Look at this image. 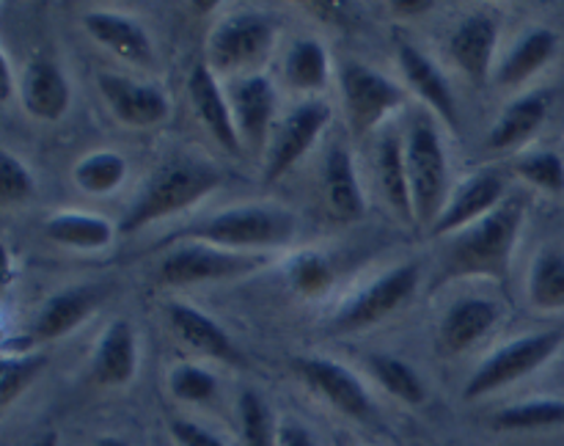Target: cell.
I'll return each mask as SVG.
<instances>
[{
    "mask_svg": "<svg viewBox=\"0 0 564 446\" xmlns=\"http://www.w3.org/2000/svg\"><path fill=\"white\" fill-rule=\"evenodd\" d=\"M521 224L523 202L521 198H507L488 218L463 229L446 246L438 281L463 279V275H490V279L499 281L507 279L512 251H516L518 235H521Z\"/></svg>",
    "mask_w": 564,
    "mask_h": 446,
    "instance_id": "obj_1",
    "label": "cell"
},
{
    "mask_svg": "<svg viewBox=\"0 0 564 446\" xmlns=\"http://www.w3.org/2000/svg\"><path fill=\"white\" fill-rule=\"evenodd\" d=\"M220 182H224V174L204 160L180 157L160 165L121 218V235H132L154 220L185 213L193 204L204 202L215 187H220Z\"/></svg>",
    "mask_w": 564,
    "mask_h": 446,
    "instance_id": "obj_2",
    "label": "cell"
},
{
    "mask_svg": "<svg viewBox=\"0 0 564 446\" xmlns=\"http://www.w3.org/2000/svg\"><path fill=\"white\" fill-rule=\"evenodd\" d=\"M295 215L275 204H240L226 213L198 220L191 229L171 235L165 242H207L226 248H279L295 237Z\"/></svg>",
    "mask_w": 564,
    "mask_h": 446,
    "instance_id": "obj_3",
    "label": "cell"
},
{
    "mask_svg": "<svg viewBox=\"0 0 564 446\" xmlns=\"http://www.w3.org/2000/svg\"><path fill=\"white\" fill-rule=\"evenodd\" d=\"M405 165L411 182L413 213L416 224L433 229L446 207V187H449V163L441 143L438 130L427 116L413 121L405 135Z\"/></svg>",
    "mask_w": 564,
    "mask_h": 446,
    "instance_id": "obj_4",
    "label": "cell"
},
{
    "mask_svg": "<svg viewBox=\"0 0 564 446\" xmlns=\"http://www.w3.org/2000/svg\"><path fill=\"white\" fill-rule=\"evenodd\" d=\"M564 330H540V334L521 336V339L510 341V345L499 347L496 352H490L482 363L477 367V372L468 378L466 383V400H479V396H488L494 391L505 389V385L516 383V380L527 378V374L538 372L551 356L562 347Z\"/></svg>",
    "mask_w": 564,
    "mask_h": 446,
    "instance_id": "obj_5",
    "label": "cell"
},
{
    "mask_svg": "<svg viewBox=\"0 0 564 446\" xmlns=\"http://www.w3.org/2000/svg\"><path fill=\"white\" fill-rule=\"evenodd\" d=\"M262 262L264 259L253 257V253H235L226 248L207 246V242H180L160 259L158 281L169 286L226 281L251 273Z\"/></svg>",
    "mask_w": 564,
    "mask_h": 446,
    "instance_id": "obj_6",
    "label": "cell"
},
{
    "mask_svg": "<svg viewBox=\"0 0 564 446\" xmlns=\"http://www.w3.org/2000/svg\"><path fill=\"white\" fill-rule=\"evenodd\" d=\"M339 86L347 121H350V130L356 135L372 132L386 116L394 113L408 99L405 88L389 80L383 72L372 69L367 64H358V61L341 66Z\"/></svg>",
    "mask_w": 564,
    "mask_h": 446,
    "instance_id": "obj_7",
    "label": "cell"
},
{
    "mask_svg": "<svg viewBox=\"0 0 564 446\" xmlns=\"http://www.w3.org/2000/svg\"><path fill=\"white\" fill-rule=\"evenodd\" d=\"M419 286V264L408 262L380 275L375 284L364 286L356 297L345 303L334 317L336 334H352V330L372 328L383 323L391 312L405 306Z\"/></svg>",
    "mask_w": 564,
    "mask_h": 446,
    "instance_id": "obj_8",
    "label": "cell"
},
{
    "mask_svg": "<svg viewBox=\"0 0 564 446\" xmlns=\"http://www.w3.org/2000/svg\"><path fill=\"white\" fill-rule=\"evenodd\" d=\"M275 42L273 22L257 11H242L220 22L209 36V69L231 72L268 58Z\"/></svg>",
    "mask_w": 564,
    "mask_h": 446,
    "instance_id": "obj_9",
    "label": "cell"
},
{
    "mask_svg": "<svg viewBox=\"0 0 564 446\" xmlns=\"http://www.w3.org/2000/svg\"><path fill=\"white\" fill-rule=\"evenodd\" d=\"M292 369L301 374V380L306 385H312L319 396H323L328 405H334L336 411L345 413L350 418H369L372 416L375 405L369 391L364 389L361 380L350 372L347 367H341L339 361H330V358L308 356V358H295Z\"/></svg>",
    "mask_w": 564,
    "mask_h": 446,
    "instance_id": "obj_10",
    "label": "cell"
},
{
    "mask_svg": "<svg viewBox=\"0 0 564 446\" xmlns=\"http://www.w3.org/2000/svg\"><path fill=\"white\" fill-rule=\"evenodd\" d=\"M330 119V110L325 102H303L286 116L281 130L275 132V141L270 143L268 160H264V182H275L317 143L319 132L325 130Z\"/></svg>",
    "mask_w": 564,
    "mask_h": 446,
    "instance_id": "obj_11",
    "label": "cell"
},
{
    "mask_svg": "<svg viewBox=\"0 0 564 446\" xmlns=\"http://www.w3.org/2000/svg\"><path fill=\"white\" fill-rule=\"evenodd\" d=\"M499 204H505V182L496 171H479V174L468 176L463 185H457V191L452 193V198L446 202L441 218L433 224L430 235H452V231H463L468 226L479 224L482 218H488Z\"/></svg>",
    "mask_w": 564,
    "mask_h": 446,
    "instance_id": "obj_12",
    "label": "cell"
},
{
    "mask_svg": "<svg viewBox=\"0 0 564 446\" xmlns=\"http://www.w3.org/2000/svg\"><path fill=\"white\" fill-rule=\"evenodd\" d=\"M187 97H191L193 110L209 130V135L229 154H240L242 138L240 130H237L235 113H231V102L220 91L218 77L209 69V64L193 66L191 77H187Z\"/></svg>",
    "mask_w": 564,
    "mask_h": 446,
    "instance_id": "obj_13",
    "label": "cell"
},
{
    "mask_svg": "<svg viewBox=\"0 0 564 446\" xmlns=\"http://www.w3.org/2000/svg\"><path fill=\"white\" fill-rule=\"evenodd\" d=\"M97 83L102 97L108 99L110 110L116 113V119L124 121V124L152 127L169 119V97H165L158 86L135 83L130 80V77L110 75V72H102V75L97 77Z\"/></svg>",
    "mask_w": 564,
    "mask_h": 446,
    "instance_id": "obj_14",
    "label": "cell"
},
{
    "mask_svg": "<svg viewBox=\"0 0 564 446\" xmlns=\"http://www.w3.org/2000/svg\"><path fill=\"white\" fill-rule=\"evenodd\" d=\"M83 25L91 33L94 42H99L105 50L116 53L127 64H154L152 39H149L147 28L138 20H132V17L116 14V11H88L83 17Z\"/></svg>",
    "mask_w": 564,
    "mask_h": 446,
    "instance_id": "obj_15",
    "label": "cell"
},
{
    "mask_svg": "<svg viewBox=\"0 0 564 446\" xmlns=\"http://www.w3.org/2000/svg\"><path fill=\"white\" fill-rule=\"evenodd\" d=\"M496 44H499V25L494 17L471 14L452 33L449 55L474 83H485L494 66Z\"/></svg>",
    "mask_w": 564,
    "mask_h": 446,
    "instance_id": "obj_16",
    "label": "cell"
},
{
    "mask_svg": "<svg viewBox=\"0 0 564 446\" xmlns=\"http://www.w3.org/2000/svg\"><path fill=\"white\" fill-rule=\"evenodd\" d=\"M231 113L242 141L251 149H262L275 116V86L270 77L251 75L237 83L231 91Z\"/></svg>",
    "mask_w": 564,
    "mask_h": 446,
    "instance_id": "obj_17",
    "label": "cell"
},
{
    "mask_svg": "<svg viewBox=\"0 0 564 446\" xmlns=\"http://www.w3.org/2000/svg\"><path fill=\"white\" fill-rule=\"evenodd\" d=\"M22 105L39 121H58L69 108V80L47 58H36L25 66L20 80Z\"/></svg>",
    "mask_w": 564,
    "mask_h": 446,
    "instance_id": "obj_18",
    "label": "cell"
},
{
    "mask_svg": "<svg viewBox=\"0 0 564 446\" xmlns=\"http://www.w3.org/2000/svg\"><path fill=\"white\" fill-rule=\"evenodd\" d=\"M397 58H400V69L402 75H405V80L411 83L413 91H416L419 97L446 121V124L457 127L460 113H457L455 94H452L449 80L441 75L438 66H435L422 50L413 47V44L408 42H402L400 47H397Z\"/></svg>",
    "mask_w": 564,
    "mask_h": 446,
    "instance_id": "obj_19",
    "label": "cell"
},
{
    "mask_svg": "<svg viewBox=\"0 0 564 446\" xmlns=\"http://www.w3.org/2000/svg\"><path fill=\"white\" fill-rule=\"evenodd\" d=\"M169 323L174 334L193 350L218 358L224 363H242V356L235 341H231V336L209 314L198 312L187 303H169Z\"/></svg>",
    "mask_w": 564,
    "mask_h": 446,
    "instance_id": "obj_20",
    "label": "cell"
},
{
    "mask_svg": "<svg viewBox=\"0 0 564 446\" xmlns=\"http://www.w3.org/2000/svg\"><path fill=\"white\" fill-rule=\"evenodd\" d=\"M499 323V306L485 297H463L441 323V347L446 352H466Z\"/></svg>",
    "mask_w": 564,
    "mask_h": 446,
    "instance_id": "obj_21",
    "label": "cell"
},
{
    "mask_svg": "<svg viewBox=\"0 0 564 446\" xmlns=\"http://www.w3.org/2000/svg\"><path fill=\"white\" fill-rule=\"evenodd\" d=\"M99 301H102L99 286H69L64 292H55L39 312L33 330H36L39 339H61L69 330H75L99 306Z\"/></svg>",
    "mask_w": 564,
    "mask_h": 446,
    "instance_id": "obj_22",
    "label": "cell"
},
{
    "mask_svg": "<svg viewBox=\"0 0 564 446\" xmlns=\"http://www.w3.org/2000/svg\"><path fill=\"white\" fill-rule=\"evenodd\" d=\"M138 347L130 323L116 319L99 336L97 352H94V380L99 385H124L135 378Z\"/></svg>",
    "mask_w": 564,
    "mask_h": 446,
    "instance_id": "obj_23",
    "label": "cell"
},
{
    "mask_svg": "<svg viewBox=\"0 0 564 446\" xmlns=\"http://www.w3.org/2000/svg\"><path fill=\"white\" fill-rule=\"evenodd\" d=\"M325 196H328L330 213L339 220H358L367 213V196L345 146L330 149L325 157Z\"/></svg>",
    "mask_w": 564,
    "mask_h": 446,
    "instance_id": "obj_24",
    "label": "cell"
},
{
    "mask_svg": "<svg viewBox=\"0 0 564 446\" xmlns=\"http://www.w3.org/2000/svg\"><path fill=\"white\" fill-rule=\"evenodd\" d=\"M556 47H560V36L551 28H532V31L523 33L516 47L510 50V55L501 61L499 72H496L499 86H521V83H527L529 77L538 75L554 58Z\"/></svg>",
    "mask_w": 564,
    "mask_h": 446,
    "instance_id": "obj_25",
    "label": "cell"
},
{
    "mask_svg": "<svg viewBox=\"0 0 564 446\" xmlns=\"http://www.w3.org/2000/svg\"><path fill=\"white\" fill-rule=\"evenodd\" d=\"M378 174L383 196L389 207L400 215L408 224H416V213H413L411 198V182H408V165H405V141L394 132H383L378 143Z\"/></svg>",
    "mask_w": 564,
    "mask_h": 446,
    "instance_id": "obj_26",
    "label": "cell"
},
{
    "mask_svg": "<svg viewBox=\"0 0 564 446\" xmlns=\"http://www.w3.org/2000/svg\"><path fill=\"white\" fill-rule=\"evenodd\" d=\"M545 116H549V102L540 94H529V97L516 99L505 113L496 119L494 130L488 135V146L496 152H507V149H516L521 143H527L529 138H534V132L543 127Z\"/></svg>",
    "mask_w": 564,
    "mask_h": 446,
    "instance_id": "obj_27",
    "label": "cell"
},
{
    "mask_svg": "<svg viewBox=\"0 0 564 446\" xmlns=\"http://www.w3.org/2000/svg\"><path fill=\"white\" fill-rule=\"evenodd\" d=\"M44 235L58 246L77 248V251H102L113 242V226L99 215L58 213L47 218Z\"/></svg>",
    "mask_w": 564,
    "mask_h": 446,
    "instance_id": "obj_28",
    "label": "cell"
},
{
    "mask_svg": "<svg viewBox=\"0 0 564 446\" xmlns=\"http://www.w3.org/2000/svg\"><path fill=\"white\" fill-rule=\"evenodd\" d=\"M529 301L540 312H564V248L545 246L529 273Z\"/></svg>",
    "mask_w": 564,
    "mask_h": 446,
    "instance_id": "obj_29",
    "label": "cell"
},
{
    "mask_svg": "<svg viewBox=\"0 0 564 446\" xmlns=\"http://www.w3.org/2000/svg\"><path fill=\"white\" fill-rule=\"evenodd\" d=\"M284 72L286 80L295 88H301V91H319V88L328 86V53H325V47L317 39H301L286 53Z\"/></svg>",
    "mask_w": 564,
    "mask_h": 446,
    "instance_id": "obj_30",
    "label": "cell"
},
{
    "mask_svg": "<svg viewBox=\"0 0 564 446\" xmlns=\"http://www.w3.org/2000/svg\"><path fill=\"white\" fill-rule=\"evenodd\" d=\"M127 180V160L119 152H91L75 165V185L91 196H108Z\"/></svg>",
    "mask_w": 564,
    "mask_h": 446,
    "instance_id": "obj_31",
    "label": "cell"
},
{
    "mask_svg": "<svg viewBox=\"0 0 564 446\" xmlns=\"http://www.w3.org/2000/svg\"><path fill=\"white\" fill-rule=\"evenodd\" d=\"M369 367H372L375 378L380 380V385H383L391 396L405 402V405H422V402L427 400L424 380L419 378V374L411 369V363H405L402 358L378 352V356L369 358Z\"/></svg>",
    "mask_w": 564,
    "mask_h": 446,
    "instance_id": "obj_32",
    "label": "cell"
},
{
    "mask_svg": "<svg viewBox=\"0 0 564 446\" xmlns=\"http://www.w3.org/2000/svg\"><path fill=\"white\" fill-rule=\"evenodd\" d=\"M564 400H529L505 407L494 416L496 429H543L562 427Z\"/></svg>",
    "mask_w": 564,
    "mask_h": 446,
    "instance_id": "obj_33",
    "label": "cell"
},
{
    "mask_svg": "<svg viewBox=\"0 0 564 446\" xmlns=\"http://www.w3.org/2000/svg\"><path fill=\"white\" fill-rule=\"evenodd\" d=\"M290 286L303 297H319L334 284V264L319 251H301L286 264Z\"/></svg>",
    "mask_w": 564,
    "mask_h": 446,
    "instance_id": "obj_34",
    "label": "cell"
},
{
    "mask_svg": "<svg viewBox=\"0 0 564 446\" xmlns=\"http://www.w3.org/2000/svg\"><path fill=\"white\" fill-rule=\"evenodd\" d=\"M44 367H47V356H39V352L3 356L0 361V405L9 407L39 378Z\"/></svg>",
    "mask_w": 564,
    "mask_h": 446,
    "instance_id": "obj_35",
    "label": "cell"
},
{
    "mask_svg": "<svg viewBox=\"0 0 564 446\" xmlns=\"http://www.w3.org/2000/svg\"><path fill=\"white\" fill-rule=\"evenodd\" d=\"M237 407H240V427L246 446H279V429L273 427L268 402L257 391H246Z\"/></svg>",
    "mask_w": 564,
    "mask_h": 446,
    "instance_id": "obj_36",
    "label": "cell"
},
{
    "mask_svg": "<svg viewBox=\"0 0 564 446\" xmlns=\"http://www.w3.org/2000/svg\"><path fill=\"white\" fill-rule=\"evenodd\" d=\"M516 171L529 185L545 193H564V163L554 152H529L516 163Z\"/></svg>",
    "mask_w": 564,
    "mask_h": 446,
    "instance_id": "obj_37",
    "label": "cell"
},
{
    "mask_svg": "<svg viewBox=\"0 0 564 446\" xmlns=\"http://www.w3.org/2000/svg\"><path fill=\"white\" fill-rule=\"evenodd\" d=\"M171 391H174L176 400L182 402H207L213 400L215 391H218V380L213 372L202 367H193V363H182L171 372Z\"/></svg>",
    "mask_w": 564,
    "mask_h": 446,
    "instance_id": "obj_38",
    "label": "cell"
},
{
    "mask_svg": "<svg viewBox=\"0 0 564 446\" xmlns=\"http://www.w3.org/2000/svg\"><path fill=\"white\" fill-rule=\"evenodd\" d=\"M33 176L28 165L11 152L0 154V202L14 204L33 196Z\"/></svg>",
    "mask_w": 564,
    "mask_h": 446,
    "instance_id": "obj_39",
    "label": "cell"
},
{
    "mask_svg": "<svg viewBox=\"0 0 564 446\" xmlns=\"http://www.w3.org/2000/svg\"><path fill=\"white\" fill-rule=\"evenodd\" d=\"M171 435H174L182 446H226L218 435L204 429L202 424L185 422V418H174V422H171Z\"/></svg>",
    "mask_w": 564,
    "mask_h": 446,
    "instance_id": "obj_40",
    "label": "cell"
},
{
    "mask_svg": "<svg viewBox=\"0 0 564 446\" xmlns=\"http://www.w3.org/2000/svg\"><path fill=\"white\" fill-rule=\"evenodd\" d=\"M279 446H317L314 444L312 433L301 424H284L279 427Z\"/></svg>",
    "mask_w": 564,
    "mask_h": 446,
    "instance_id": "obj_41",
    "label": "cell"
},
{
    "mask_svg": "<svg viewBox=\"0 0 564 446\" xmlns=\"http://www.w3.org/2000/svg\"><path fill=\"white\" fill-rule=\"evenodd\" d=\"M391 9H394V14L416 17V14H424V11L435 9V3L433 0H397V3H391Z\"/></svg>",
    "mask_w": 564,
    "mask_h": 446,
    "instance_id": "obj_42",
    "label": "cell"
},
{
    "mask_svg": "<svg viewBox=\"0 0 564 446\" xmlns=\"http://www.w3.org/2000/svg\"><path fill=\"white\" fill-rule=\"evenodd\" d=\"M11 94H14V72H11L9 55L0 53V97L3 102H9Z\"/></svg>",
    "mask_w": 564,
    "mask_h": 446,
    "instance_id": "obj_43",
    "label": "cell"
},
{
    "mask_svg": "<svg viewBox=\"0 0 564 446\" xmlns=\"http://www.w3.org/2000/svg\"><path fill=\"white\" fill-rule=\"evenodd\" d=\"M28 446H58V433H53V429H50V433L36 435V438H33Z\"/></svg>",
    "mask_w": 564,
    "mask_h": 446,
    "instance_id": "obj_44",
    "label": "cell"
},
{
    "mask_svg": "<svg viewBox=\"0 0 564 446\" xmlns=\"http://www.w3.org/2000/svg\"><path fill=\"white\" fill-rule=\"evenodd\" d=\"M97 446H127L121 438H113V435H105V438L97 440Z\"/></svg>",
    "mask_w": 564,
    "mask_h": 446,
    "instance_id": "obj_45",
    "label": "cell"
},
{
    "mask_svg": "<svg viewBox=\"0 0 564 446\" xmlns=\"http://www.w3.org/2000/svg\"><path fill=\"white\" fill-rule=\"evenodd\" d=\"M218 3H193V9L202 11V14H207V9H215Z\"/></svg>",
    "mask_w": 564,
    "mask_h": 446,
    "instance_id": "obj_46",
    "label": "cell"
}]
</instances>
